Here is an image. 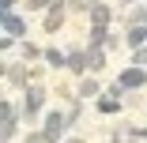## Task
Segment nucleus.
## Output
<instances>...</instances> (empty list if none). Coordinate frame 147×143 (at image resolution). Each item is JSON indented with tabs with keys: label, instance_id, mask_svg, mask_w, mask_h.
<instances>
[{
	"label": "nucleus",
	"instance_id": "4",
	"mask_svg": "<svg viewBox=\"0 0 147 143\" xmlns=\"http://www.w3.org/2000/svg\"><path fill=\"white\" fill-rule=\"evenodd\" d=\"M26 143H42V139H38V136H30V139H26Z\"/></svg>",
	"mask_w": 147,
	"mask_h": 143
},
{
	"label": "nucleus",
	"instance_id": "3",
	"mask_svg": "<svg viewBox=\"0 0 147 143\" xmlns=\"http://www.w3.org/2000/svg\"><path fill=\"white\" fill-rule=\"evenodd\" d=\"M4 117H11V109H8V105H0V121H4Z\"/></svg>",
	"mask_w": 147,
	"mask_h": 143
},
{
	"label": "nucleus",
	"instance_id": "2",
	"mask_svg": "<svg viewBox=\"0 0 147 143\" xmlns=\"http://www.w3.org/2000/svg\"><path fill=\"white\" fill-rule=\"evenodd\" d=\"M4 26H8L11 34H23V23H19V19H4Z\"/></svg>",
	"mask_w": 147,
	"mask_h": 143
},
{
	"label": "nucleus",
	"instance_id": "1",
	"mask_svg": "<svg viewBox=\"0 0 147 143\" xmlns=\"http://www.w3.org/2000/svg\"><path fill=\"white\" fill-rule=\"evenodd\" d=\"M121 83H125V87H140L143 75H140V72H125V75H121Z\"/></svg>",
	"mask_w": 147,
	"mask_h": 143
}]
</instances>
